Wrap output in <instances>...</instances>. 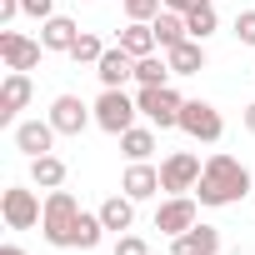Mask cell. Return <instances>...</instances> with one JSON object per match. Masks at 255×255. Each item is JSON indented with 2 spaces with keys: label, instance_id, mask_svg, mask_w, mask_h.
Here are the masks:
<instances>
[{
  "label": "cell",
  "instance_id": "obj_1",
  "mask_svg": "<svg viewBox=\"0 0 255 255\" xmlns=\"http://www.w3.org/2000/svg\"><path fill=\"white\" fill-rule=\"evenodd\" d=\"M245 195H250V170H245L235 155L215 150V155L205 160L200 180H195V200H200V205H240Z\"/></svg>",
  "mask_w": 255,
  "mask_h": 255
},
{
  "label": "cell",
  "instance_id": "obj_2",
  "mask_svg": "<svg viewBox=\"0 0 255 255\" xmlns=\"http://www.w3.org/2000/svg\"><path fill=\"white\" fill-rule=\"evenodd\" d=\"M75 215H80V200L70 195V190H50L45 195V215H40V235L50 240V245H70V225H75Z\"/></svg>",
  "mask_w": 255,
  "mask_h": 255
},
{
  "label": "cell",
  "instance_id": "obj_3",
  "mask_svg": "<svg viewBox=\"0 0 255 255\" xmlns=\"http://www.w3.org/2000/svg\"><path fill=\"white\" fill-rule=\"evenodd\" d=\"M135 115H140V105H135V95H125V90H100V100H95V125L105 135H125L135 125Z\"/></svg>",
  "mask_w": 255,
  "mask_h": 255
},
{
  "label": "cell",
  "instance_id": "obj_4",
  "mask_svg": "<svg viewBox=\"0 0 255 255\" xmlns=\"http://www.w3.org/2000/svg\"><path fill=\"white\" fill-rule=\"evenodd\" d=\"M135 105H140V115L150 120V125H160V130H170V125H180V95H175V85H140L135 90Z\"/></svg>",
  "mask_w": 255,
  "mask_h": 255
},
{
  "label": "cell",
  "instance_id": "obj_5",
  "mask_svg": "<svg viewBox=\"0 0 255 255\" xmlns=\"http://www.w3.org/2000/svg\"><path fill=\"white\" fill-rule=\"evenodd\" d=\"M180 130H185L190 140L215 145V140L225 135V120H220V110H215L210 100H185V105H180Z\"/></svg>",
  "mask_w": 255,
  "mask_h": 255
},
{
  "label": "cell",
  "instance_id": "obj_6",
  "mask_svg": "<svg viewBox=\"0 0 255 255\" xmlns=\"http://www.w3.org/2000/svg\"><path fill=\"white\" fill-rule=\"evenodd\" d=\"M200 155L195 150H170L165 160H160V190H170V195H185V190H195V180H200Z\"/></svg>",
  "mask_w": 255,
  "mask_h": 255
},
{
  "label": "cell",
  "instance_id": "obj_7",
  "mask_svg": "<svg viewBox=\"0 0 255 255\" xmlns=\"http://www.w3.org/2000/svg\"><path fill=\"white\" fill-rule=\"evenodd\" d=\"M0 215H5V225H10V230H30V225H40L45 205H40V195H35V190L10 185L5 195H0Z\"/></svg>",
  "mask_w": 255,
  "mask_h": 255
},
{
  "label": "cell",
  "instance_id": "obj_8",
  "mask_svg": "<svg viewBox=\"0 0 255 255\" xmlns=\"http://www.w3.org/2000/svg\"><path fill=\"white\" fill-rule=\"evenodd\" d=\"M45 120L55 125L60 135H80L85 125L95 120V105H85L80 95H55V100H50V115H45Z\"/></svg>",
  "mask_w": 255,
  "mask_h": 255
},
{
  "label": "cell",
  "instance_id": "obj_9",
  "mask_svg": "<svg viewBox=\"0 0 255 255\" xmlns=\"http://www.w3.org/2000/svg\"><path fill=\"white\" fill-rule=\"evenodd\" d=\"M40 40L20 35V30H0V60H5V70H35L40 65Z\"/></svg>",
  "mask_w": 255,
  "mask_h": 255
},
{
  "label": "cell",
  "instance_id": "obj_10",
  "mask_svg": "<svg viewBox=\"0 0 255 255\" xmlns=\"http://www.w3.org/2000/svg\"><path fill=\"white\" fill-rule=\"evenodd\" d=\"M190 225H200V220H195V200H190V195H170V200L155 210V230H160V235H170V240H175V235H185Z\"/></svg>",
  "mask_w": 255,
  "mask_h": 255
},
{
  "label": "cell",
  "instance_id": "obj_11",
  "mask_svg": "<svg viewBox=\"0 0 255 255\" xmlns=\"http://www.w3.org/2000/svg\"><path fill=\"white\" fill-rule=\"evenodd\" d=\"M30 70H10L5 80H0V125H10L25 105H30Z\"/></svg>",
  "mask_w": 255,
  "mask_h": 255
},
{
  "label": "cell",
  "instance_id": "obj_12",
  "mask_svg": "<svg viewBox=\"0 0 255 255\" xmlns=\"http://www.w3.org/2000/svg\"><path fill=\"white\" fill-rule=\"evenodd\" d=\"M95 75H100V85H105V90H125V80H135V55L125 50V45H110V50L100 55Z\"/></svg>",
  "mask_w": 255,
  "mask_h": 255
},
{
  "label": "cell",
  "instance_id": "obj_13",
  "mask_svg": "<svg viewBox=\"0 0 255 255\" xmlns=\"http://www.w3.org/2000/svg\"><path fill=\"white\" fill-rule=\"evenodd\" d=\"M55 135H60V130H55L50 120H20V125H15V150H25L30 160H35V155H50V150H55Z\"/></svg>",
  "mask_w": 255,
  "mask_h": 255
},
{
  "label": "cell",
  "instance_id": "obj_14",
  "mask_svg": "<svg viewBox=\"0 0 255 255\" xmlns=\"http://www.w3.org/2000/svg\"><path fill=\"white\" fill-rule=\"evenodd\" d=\"M170 255H220V230L215 225H190L185 235L170 240Z\"/></svg>",
  "mask_w": 255,
  "mask_h": 255
},
{
  "label": "cell",
  "instance_id": "obj_15",
  "mask_svg": "<svg viewBox=\"0 0 255 255\" xmlns=\"http://www.w3.org/2000/svg\"><path fill=\"white\" fill-rule=\"evenodd\" d=\"M120 190L130 195V200H150V195L160 190V170H155L150 160H130V170L120 175Z\"/></svg>",
  "mask_w": 255,
  "mask_h": 255
},
{
  "label": "cell",
  "instance_id": "obj_16",
  "mask_svg": "<svg viewBox=\"0 0 255 255\" xmlns=\"http://www.w3.org/2000/svg\"><path fill=\"white\" fill-rule=\"evenodd\" d=\"M75 40H80V25H75L70 15H50V20H40V45H45V50H65V55H70Z\"/></svg>",
  "mask_w": 255,
  "mask_h": 255
},
{
  "label": "cell",
  "instance_id": "obj_17",
  "mask_svg": "<svg viewBox=\"0 0 255 255\" xmlns=\"http://www.w3.org/2000/svg\"><path fill=\"white\" fill-rule=\"evenodd\" d=\"M120 45L130 50L135 60H145V55H155V50H160V40H155V25H150V20H130V25L120 30Z\"/></svg>",
  "mask_w": 255,
  "mask_h": 255
},
{
  "label": "cell",
  "instance_id": "obj_18",
  "mask_svg": "<svg viewBox=\"0 0 255 255\" xmlns=\"http://www.w3.org/2000/svg\"><path fill=\"white\" fill-rule=\"evenodd\" d=\"M165 60L175 75H200L205 70V40H180L175 50H165Z\"/></svg>",
  "mask_w": 255,
  "mask_h": 255
},
{
  "label": "cell",
  "instance_id": "obj_19",
  "mask_svg": "<svg viewBox=\"0 0 255 255\" xmlns=\"http://www.w3.org/2000/svg\"><path fill=\"white\" fill-rule=\"evenodd\" d=\"M100 235H105L100 210H95V215H90V210H80V215H75V225H70V245H65V250H95V245H100Z\"/></svg>",
  "mask_w": 255,
  "mask_h": 255
},
{
  "label": "cell",
  "instance_id": "obj_20",
  "mask_svg": "<svg viewBox=\"0 0 255 255\" xmlns=\"http://www.w3.org/2000/svg\"><path fill=\"white\" fill-rule=\"evenodd\" d=\"M100 220H105V230H115V235H125V230L135 225V200L125 195V190H120V195H110V200L100 205Z\"/></svg>",
  "mask_w": 255,
  "mask_h": 255
},
{
  "label": "cell",
  "instance_id": "obj_21",
  "mask_svg": "<svg viewBox=\"0 0 255 255\" xmlns=\"http://www.w3.org/2000/svg\"><path fill=\"white\" fill-rule=\"evenodd\" d=\"M150 25H155V40H160V50H175L180 40H190V25H185V15H180V10H160Z\"/></svg>",
  "mask_w": 255,
  "mask_h": 255
},
{
  "label": "cell",
  "instance_id": "obj_22",
  "mask_svg": "<svg viewBox=\"0 0 255 255\" xmlns=\"http://www.w3.org/2000/svg\"><path fill=\"white\" fill-rule=\"evenodd\" d=\"M30 185L60 190V185H65V160H60V155H35V160H30Z\"/></svg>",
  "mask_w": 255,
  "mask_h": 255
},
{
  "label": "cell",
  "instance_id": "obj_23",
  "mask_svg": "<svg viewBox=\"0 0 255 255\" xmlns=\"http://www.w3.org/2000/svg\"><path fill=\"white\" fill-rule=\"evenodd\" d=\"M120 150H125V160H150V150H155V130H150V125H130V130L120 135Z\"/></svg>",
  "mask_w": 255,
  "mask_h": 255
},
{
  "label": "cell",
  "instance_id": "obj_24",
  "mask_svg": "<svg viewBox=\"0 0 255 255\" xmlns=\"http://www.w3.org/2000/svg\"><path fill=\"white\" fill-rule=\"evenodd\" d=\"M185 25H190V40H210V35H215V25H220V15H215L210 0H200L195 10H185Z\"/></svg>",
  "mask_w": 255,
  "mask_h": 255
},
{
  "label": "cell",
  "instance_id": "obj_25",
  "mask_svg": "<svg viewBox=\"0 0 255 255\" xmlns=\"http://www.w3.org/2000/svg\"><path fill=\"white\" fill-rule=\"evenodd\" d=\"M170 60H160V55H145V60H135V80L140 85H170Z\"/></svg>",
  "mask_w": 255,
  "mask_h": 255
},
{
  "label": "cell",
  "instance_id": "obj_26",
  "mask_svg": "<svg viewBox=\"0 0 255 255\" xmlns=\"http://www.w3.org/2000/svg\"><path fill=\"white\" fill-rule=\"evenodd\" d=\"M100 55H105V45H100V35H90V30H80V40L70 45V60H75V65H100Z\"/></svg>",
  "mask_w": 255,
  "mask_h": 255
},
{
  "label": "cell",
  "instance_id": "obj_27",
  "mask_svg": "<svg viewBox=\"0 0 255 255\" xmlns=\"http://www.w3.org/2000/svg\"><path fill=\"white\" fill-rule=\"evenodd\" d=\"M120 5H125V20H155L165 0H120Z\"/></svg>",
  "mask_w": 255,
  "mask_h": 255
},
{
  "label": "cell",
  "instance_id": "obj_28",
  "mask_svg": "<svg viewBox=\"0 0 255 255\" xmlns=\"http://www.w3.org/2000/svg\"><path fill=\"white\" fill-rule=\"evenodd\" d=\"M235 40L240 45H255V10H240L235 15Z\"/></svg>",
  "mask_w": 255,
  "mask_h": 255
},
{
  "label": "cell",
  "instance_id": "obj_29",
  "mask_svg": "<svg viewBox=\"0 0 255 255\" xmlns=\"http://www.w3.org/2000/svg\"><path fill=\"white\" fill-rule=\"evenodd\" d=\"M115 255H150V245H145L140 235H130V230H125V235L115 240Z\"/></svg>",
  "mask_w": 255,
  "mask_h": 255
},
{
  "label": "cell",
  "instance_id": "obj_30",
  "mask_svg": "<svg viewBox=\"0 0 255 255\" xmlns=\"http://www.w3.org/2000/svg\"><path fill=\"white\" fill-rule=\"evenodd\" d=\"M20 10L35 15V20H50V15H55V0H20Z\"/></svg>",
  "mask_w": 255,
  "mask_h": 255
},
{
  "label": "cell",
  "instance_id": "obj_31",
  "mask_svg": "<svg viewBox=\"0 0 255 255\" xmlns=\"http://www.w3.org/2000/svg\"><path fill=\"white\" fill-rule=\"evenodd\" d=\"M15 15H25V10H20V0H0V30H5Z\"/></svg>",
  "mask_w": 255,
  "mask_h": 255
},
{
  "label": "cell",
  "instance_id": "obj_32",
  "mask_svg": "<svg viewBox=\"0 0 255 255\" xmlns=\"http://www.w3.org/2000/svg\"><path fill=\"white\" fill-rule=\"evenodd\" d=\"M195 5H200V0H165V10H180V15H185V10H195Z\"/></svg>",
  "mask_w": 255,
  "mask_h": 255
},
{
  "label": "cell",
  "instance_id": "obj_33",
  "mask_svg": "<svg viewBox=\"0 0 255 255\" xmlns=\"http://www.w3.org/2000/svg\"><path fill=\"white\" fill-rule=\"evenodd\" d=\"M245 130L255 135V105H245Z\"/></svg>",
  "mask_w": 255,
  "mask_h": 255
},
{
  "label": "cell",
  "instance_id": "obj_34",
  "mask_svg": "<svg viewBox=\"0 0 255 255\" xmlns=\"http://www.w3.org/2000/svg\"><path fill=\"white\" fill-rule=\"evenodd\" d=\"M0 255H25V250L20 245H0Z\"/></svg>",
  "mask_w": 255,
  "mask_h": 255
}]
</instances>
